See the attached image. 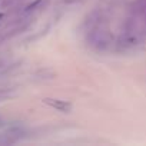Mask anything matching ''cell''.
<instances>
[{
	"label": "cell",
	"mask_w": 146,
	"mask_h": 146,
	"mask_svg": "<svg viewBox=\"0 0 146 146\" xmlns=\"http://www.w3.org/2000/svg\"><path fill=\"white\" fill-rule=\"evenodd\" d=\"M88 37L90 39V44H92L96 50H105V49L110 44L109 32H108V29H106L103 25H100V23H96V25L89 30Z\"/></svg>",
	"instance_id": "6da1fadb"
},
{
	"label": "cell",
	"mask_w": 146,
	"mask_h": 146,
	"mask_svg": "<svg viewBox=\"0 0 146 146\" xmlns=\"http://www.w3.org/2000/svg\"><path fill=\"white\" fill-rule=\"evenodd\" d=\"M46 105H49L50 108H54L56 110L59 112H63V113H67L72 110V103L66 102V100H60V99H50V98H46L43 100Z\"/></svg>",
	"instance_id": "7a4b0ae2"
},
{
	"label": "cell",
	"mask_w": 146,
	"mask_h": 146,
	"mask_svg": "<svg viewBox=\"0 0 146 146\" xmlns=\"http://www.w3.org/2000/svg\"><path fill=\"white\" fill-rule=\"evenodd\" d=\"M22 136V132L20 130H9L3 135H0V145H10V143H15L20 139Z\"/></svg>",
	"instance_id": "3957f363"
},
{
	"label": "cell",
	"mask_w": 146,
	"mask_h": 146,
	"mask_svg": "<svg viewBox=\"0 0 146 146\" xmlns=\"http://www.w3.org/2000/svg\"><path fill=\"white\" fill-rule=\"evenodd\" d=\"M2 125H3V119H2V117H0V126H2Z\"/></svg>",
	"instance_id": "277c9868"
},
{
	"label": "cell",
	"mask_w": 146,
	"mask_h": 146,
	"mask_svg": "<svg viewBox=\"0 0 146 146\" xmlns=\"http://www.w3.org/2000/svg\"><path fill=\"white\" fill-rule=\"evenodd\" d=\"M2 17H3V15H0V19H2Z\"/></svg>",
	"instance_id": "5b68a950"
}]
</instances>
